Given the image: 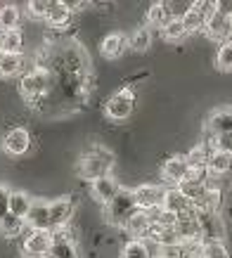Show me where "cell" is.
Segmentation results:
<instances>
[{
  "instance_id": "obj_1",
  "label": "cell",
  "mask_w": 232,
  "mask_h": 258,
  "mask_svg": "<svg viewBox=\"0 0 232 258\" xmlns=\"http://www.w3.org/2000/svg\"><path fill=\"white\" fill-rule=\"evenodd\" d=\"M116 159L114 154L104 147H93L90 152H85L81 161H78V175L83 180H97L102 175H111V168H114Z\"/></svg>"
},
{
  "instance_id": "obj_2",
  "label": "cell",
  "mask_w": 232,
  "mask_h": 258,
  "mask_svg": "<svg viewBox=\"0 0 232 258\" xmlns=\"http://www.w3.org/2000/svg\"><path fill=\"white\" fill-rule=\"evenodd\" d=\"M135 197H133V187H121L114 195V199L104 206V220L114 227H124V223L131 218V213L135 211Z\"/></svg>"
},
{
  "instance_id": "obj_3",
  "label": "cell",
  "mask_w": 232,
  "mask_h": 258,
  "mask_svg": "<svg viewBox=\"0 0 232 258\" xmlns=\"http://www.w3.org/2000/svg\"><path fill=\"white\" fill-rule=\"evenodd\" d=\"M52 86V76H50V71L43 69V67H36L31 69L29 74H24L22 81H19V93L26 102H36L38 97L47 95Z\"/></svg>"
},
{
  "instance_id": "obj_4",
  "label": "cell",
  "mask_w": 232,
  "mask_h": 258,
  "mask_svg": "<svg viewBox=\"0 0 232 258\" xmlns=\"http://www.w3.org/2000/svg\"><path fill=\"white\" fill-rule=\"evenodd\" d=\"M133 109H135V93L131 88H119L114 95H109V100L104 102V116L109 121L121 123L126 118H131Z\"/></svg>"
},
{
  "instance_id": "obj_5",
  "label": "cell",
  "mask_w": 232,
  "mask_h": 258,
  "mask_svg": "<svg viewBox=\"0 0 232 258\" xmlns=\"http://www.w3.org/2000/svg\"><path fill=\"white\" fill-rule=\"evenodd\" d=\"M50 249H52V232L50 230H29V235L24 237V258H47Z\"/></svg>"
},
{
  "instance_id": "obj_6",
  "label": "cell",
  "mask_w": 232,
  "mask_h": 258,
  "mask_svg": "<svg viewBox=\"0 0 232 258\" xmlns=\"http://www.w3.org/2000/svg\"><path fill=\"white\" fill-rule=\"evenodd\" d=\"M199 218L201 225V242H225V218L220 211H209V213H194Z\"/></svg>"
},
{
  "instance_id": "obj_7",
  "label": "cell",
  "mask_w": 232,
  "mask_h": 258,
  "mask_svg": "<svg viewBox=\"0 0 232 258\" xmlns=\"http://www.w3.org/2000/svg\"><path fill=\"white\" fill-rule=\"evenodd\" d=\"M163 189L161 185H154V182H142L138 187H133V197H135V206L140 211H152V209H159L163 199Z\"/></svg>"
},
{
  "instance_id": "obj_8",
  "label": "cell",
  "mask_w": 232,
  "mask_h": 258,
  "mask_svg": "<svg viewBox=\"0 0 232 258\" xmlns=\"http://www.w3.org/2000/svg\"><path fill=\"white\" fill-rule=\"evenodd\" d=\"M47 216H50V232L64 230L74 216V202L69 197H57L52 202H47Z\"/></svg>"
},
{
  "instance_id": "obj_9",
  "label": "cell",
  "mask_w": 232,
  "mask_h": 258,
  "mask_svg": "<svg viewBox=\"0 0 232 258\" xmlns=\"http://www.w3.org/2000/svg\"><path fill=\"white\" fill-rule=\"evenodd\" d=\"M173 230L176 235L180 237V244H201V225H199V218L192 213H185V216H178L176 223H173Z\"/></svg>"
},
{
  "instance_id": "obj_10",
  "label": "cell",
  "mask_w": 232,
  "mask_h": 258,
  "mask_svg": "<svg viewBox=\"0 0 232 258\" xmlns=\"http://www.w3.org/2000/svg\"><path fill=\"white\" fill-rule=\"evenodd\" d=\"M29 149H31V133L22 125L8 131V135L3 138V152L10 157H24Z\"/></svg>"
},
{
  "instance_id": "obj_11",
  "label": "cell",
  "mask_w": 232,
  "mask_h": 258,
  "mask_svg": "<svg viewBox=\"0 0 232 258\" xmlns=\"http://www.w3.org/2000/svg\"><path fill=\"white\" fill-rule=\"evenodd\" d=\"M190 171V164H187L185 154H173L161 164V178L166 182H170V187H176L178 182H183Z\"/></svg>"
},
{
  "instance_id": "obj_12",
  "label": "cell",
  "mask_w": 232,
  "mask_h": 258,
  "mask_svg": "<svg viewBox=\"0 0 232 258\" xmlns=\"http://www.w3.org/2000/svg\"><path fill=\"white\" fill-rule=\"evenodd\" d=\"M161 209L170 216H185V213H192V202L187 199L185 195H180L178 187H166L163 189V199H161Z\"/></svg>"
},
{
  "instance_id": "obj_13",
  "label": "cell",
  "mask_w": 232,
  "mask_h": 258,
  "mask_svg": "<svg viewBox=\"0 0 232 258\" xmlns=\"http://www.w3.org/2000/svg\"><path fill=\"white\" fill-rule=\"evenodd\" d=\"M119 189H121V185H119V180H116L114 175H102V178L90 182V195H93V199L97 204H102V206H107Z\"/></svg>"
},
{
  "instance_id": "obj_14",
  "label": "cell",
  "mask_w": 232,
  "mask_h": 258,
  "mask_svg": "<svg viewBox=\"0 0 232 258\" xmlns=\"http://www.w3.org/2000/svg\"><path fill=\"white\" fill-rule=\"evenodd\" d=\"M201 33H206V38L218 40V43H225V40L232 38V29H230V24H227V17H225L223 10H218L216 15L206 19Z\"/></svg>"
},
{
  "instance_id": "obj_15",
  "label": "cell",
  "mask_w": 232,
  "mask_h": 258,
  "mask_svg": "<svg viewBox=\"0 0 232 258\" xmlns=\"http://www.w3.org/2000/svg\"><path fill=\"white\" fill-rule=\"evenodd\" d=\"M121 230L128 235V239H145V237L149 235V230H152V220H149L147 211L135 209V211L131 213V218L124 223Z\"/></svg>"
},
{
  "instance_id": "obj_16",
  "label": "cell",
  "mask_w": 232,
  "mask_h": 258,
  "mask_svg": "<svg viewBox=\"0 0 232 258\" xmlns=\"http://www.w3.org/2000/svg\"><path fill=\"white\" fill-rule=\"evenodd\" d=\"M206 133L213 135H227L232 133V107H220L213 109L206 118Z\"/></svg>"
},
{
  "instance_id": "obj_17",
  "label": "cell",
  "mask_w": 232,
  "mask_h": 258,
  "mask_svg": "<svg viewBox=\"0 0 232 258\" xmlns=\"http://www.w3.org/2000/svg\"><path fill=\"white\" fill-rule=\"evenodd\" d=\"M47 258H78V246L64 230H54L52 232V249Z\"/></svg>"
},
{
  "instance_id": "obj_18",
  "label": "cell",
  "mask_w": 232,
  "mask_h": 258,
  "mask_svg": "<svg viewBox=\"0 0 232 258\" xmlns=\"http://www.w3.org/2000/svg\"><path fill=\"white\" fill-rule=\"evenodd\" d=\"M29 230H50V216H47V202L45 199H33L31 209L24 218Z\"/></svg>"
},
{
  "instance_id": "obj_19",
  "label": "cell",
  "mask_w": 232,
  "mask_h": 258,
  "mask_svg": "<svg viewBox=\"0 0 232 258\" xmlns=\"http://www.w3.org/2000/svg\"><path fill=\"white\" fill-rule=\"evenodd\" d=\"M126 50H128V43H126V36L124 33H107L100 43V55L104 59H119V57L124 55Z\"/></svg>"
},
{
  "instance_id": "obj_20",
  "label": "cell",
  "mask_w": 232,
  "mask_h": 258,
  "mask_svg": "<svg viewBox=\"0 0 232 258\" xmlns=\"http://www.w3.org/2000/svg\"><path fill=\"white\" fill-rule=\"evenodd\" d=\"M230 171H232V157L230 154H223V152H213V149H211V157L206 159V173L213 175V178L223 180Z\"/></svg>"
},
{
  "instance_id": "obj_21",
  "label": "cell",
  "mask_w": 232,
  "mask_h": 258,
  "mask_svg": "<svg viewBox=\"0 0 232 258\" xmlns=\"http://www.w3.org/2000/svg\"><path fill=\"white\" fill-rule=\"evenodd\" d=\"M43 22H45L50 29H67L71 22V12L62 0H60V3H50V10H47V15Z\"/></svg>"
},
{
  "instance_id": "obj_22",
  "label": "cell",
  "mask_w": 232,
  "mask_h": 258,
  "mask_svg": "<svg viewBox=\"0 0 232 258\" xmlns=\"http://www.w3.org/2000/svg\"><path fill=\"white\" fill-rule=\"evenodd\" d=\"M152 40H154V36H152V29H147V26H138L131 36H126V43L133 52H147L152 47Z\"/></svg>"
},
{
  "instance_id": "obj_23",
  "label": "cell",
  "mask_w": 232,
  "mask_h": 258,
  "mask_svg": "<svg viewBox=\"0 0 232 258\" xmlns=\"http://www.w3.org/2000/svg\"><path fill=\"white\" fill-rule=\"evenodd\" d=\"M31 195H26L24 189H12L10 192V213L12 216H17V218H26V213H29V209H31Z\"/></svg>"
},
{
  "instance_id": "obj_24",
  "label": "cell",
  "mask_w": 232,
  "mask_h": 258,
  "mask_svg": "<svg viewBox=\"0 0 232 258\" xmlns=\"http://www.w3.org/2000/svg\"><path fill=\"white\" fill-rule=\"evenodd\" d=\"M19 22H22V12L17 5H12V3L0 5V33L19 29Z\"/></svg>"
},
{
  "instance_id": "obj_25",
  "label": "cell",
  "mask_w": 232,
  "mask_h": 258,
  "mask_svg": "<svg viewBox=\"0 0 232 258\" xmlns=\"http://www.w3.org/2000/svg\"><path fill=\"white\" fill-rule=\"evenodd\" d=\"M0 47H3V52H8V55H22L24 52V33H22V29L0 33Z\"/></svg>"
},
{
  "instance_id": "obj_26",
  "label": "cell",
  "mask_w": 232,
  "mask_h": 258,
  "mask_svg": "<svg viewBox=\"0 0 232 258\" xmlns=\"http://www.w3.org/2000/svg\"><path fill=\"white\" fill-rule=\"evenodd\" d=\"M145 19H147V29H163V26L170 22V15H168V10H166V3H152V5L147 8Z\"/></svg>"
},
{
  "instance_id": "obj_27",
  "label": "cell",
  "mask_w": 232,
  "mask_h": 258,
  "mask_svg": "<svg viewBox=\"0 0 232 258\" xmlns=\"http://www.w3.org/2000/svg\"><path fill=\"white\" fill-rule=\"evenodd\" d=\"M149 239L161 249V246H176V244H180V237L176 235V230H173V225L170 227H159V225H152V230H149Z\"/></svg>"
},
{
  "instance_id": "obj_28",
  "label": "cell",
  "mask_w": 232,
  "mask_h": 258,
  "mask_svg": "<svg viewBox=\"0 0 232 258\" xmlns=\"http://www.w3.org/2000/svg\"><path fill=\"white\" fill-rule=\"evenodd\" d=\"M180 24L185 26L187 36H190V33H201V31H204V24H206V19L201 17L199 10L194 8V3H190V8L185 10V15L180 17Z\"/></svg>"
},
{
  "instance_id": "obj_29",
  "label": "cell",
  "mask_w": 232,
  "mask_h": 258,
  "mask_svg": "<svg viewBox=\"0 0 232 258\" xmlns=\"http://www.w3.org/2000/svg\"><path fill=\"white\" fill-rule=\"evenodd\" d=\"M24 67V55H0V79H15Z\"/></svg>"
},
{
  "instance_id": "obj_30",
  "label": "cell",
  "mask_w": 232,
  "mask_h": 258,
  "mask_svg": "<svg viewBox=\"0 0 232 258\" xmlns=\"http://www.w3.org/2000/svg\"><path fill=\"white\" fill-rule=\"evenodd\" d=\"M201 258H232V251L227 249L225 242H218V239H211V242H201L199 244Z\"/></svg>"
},
{
  "instance_id": "obj_31",
  "label": "cell",
  "mask_w": 232,
  "mask_h": 258,
  "mask_svg": "<svg viewBox=\"0 0 232 258\" xmlns=\"http://www.w3.org/2000/svg\"><path fill=\"white\" fill-rule=\"evenodd\" d=\"M26 230V223H24L22 218H17V216H12V213H8L5 218L0 220V235L3 237H10V239H15V237H19Z\"/></svg>"
},
{
  "instance_id": "obj_32",
  "label": "cell",
  "mask_w": 232,
  "mask_h": 258,
  "mask_svg": "<svg viewBox=\"0 0 232 258\" xmlns=\"http://www.w3.org/2000/svg\"><path fill=\"white\" fill-rule=\"evenodd\" d=\"M209 157H211V145H209V140L199 142V145H194V147L185 154V159H187V164H190V166H204V168H206V159H209Z\"/></svg>"
},
{
  "instance_id": "obj_33",
  "label": "cell",
  "mask_w": 232,
  "mask_h": 258,
  "mask_svg": "<svg viewBox=\"0 0 232 258\" xmlns=\"http://www.w3.org/2000/svg\"><path fill=\"white\" fill-rule=\"evenodd\" d=\"M161 36L166 43H183L187 38V31H185V26L180 24V19H170L161 29Z\"/></svg>"
},
{
  "instance_id": "obj_34",
  "label": "cell",
  "mask_w": 232,
  "mask_h": 258,
  "mask_svg": "<svg viewBox=\"0 0 232 258\" xmlns=\"http://www.w3.org/2000/svg\"><path fill=\"white\" fill-rule=\"evenodd\" d=\"M216 69L223 74H232V38L220 43L216 52Z\"/></svg>"
},
{
  "instance_id": "obj_35",
  "label": "cell",
  "mask_w": 232,
  "mask_h": 258,
  "mask_svg": "<svg viewBox=\"0 0 232 258\" xmlns=\"http://www.w3.org/2000/svg\"><path fill=\"white\" fill-rule=\"evenodd\" d=\"M121 258H152L145 239H128L121 249Z\"/></svg>"
},
{
  "instance_id": "obj_36",
  "label": "cell",
  "mask_w": 232,
  "mask_h": 258,
  "mask_svg": "<svg viewBox=\"0 0 232 258\" xmlns=\"http://www.w3.org/2000/svg\"><path fill=\"white\" fill-rule=\"evenodd\" d=\"M47 10H50V3L47 0H31V3H26V15L40 22V19H45Z\"/></svg>"
},
{
  "instance_id": "obj_37",
  "label": "cell",
  "mask_w": 232,
  "mask_h": 258,
  "mask_svg": "<svg viewBox=\"0 0 232 258\" xmlns=\"http://www.w3.org/2000/svg\"><path fill=\"white\" fill-rule=\"evenodd\" d=\"M209 145L213 152H223V154H230L232 157V133L213 135V138H209Z\"/></svg>"
},
{
  "instance_id": "obj_38",
  "label": "cell",
  "mask_w": 232,
  "mask_h": 258,
  "mask_svg": "<svg viewBox=\"0 0 232 258\" xmlns=\"http://www.w3.org/2000/svg\"><path fill=\"white\" fill-rule=\"evenodd\" d=\"M187 244H176V246H161L159 249V256L156 258H185L187 253Z\"/></svg>"
},
{
  "instance_id": "obj_39",
  "label": "cell",
  "mask_w": 232,
  "mask_h": 258,
  "mask_svg": "<svg viewBox=\"0 0 232 258\" xmlns=\"http://www.w3.org/2000/svg\"><path fill=\"white\" fill-rule=\"evenodd\" d=\"M10 192H12V189H10L8 185H0V220L10 213Z\"/></svg>"
},
{
  "instance_id": "obj_40",
  "label": "cell",
  "mask_w": 232,
  "mask_h": 258,
  "mask_svg": "<svg viewBox=\"0 0 232 258\" xmlns=\"http://www.w3.org/2000/svg\"><path fill=\"white\" fill-rule=\"evenodd\" d=\"M185 258H201V251H199V244H192L190 249H187Z\"/></svg>"
},
{
  "instance_id": "obj_41",
  "label": "cell",
  "mask_w": 232,
  "mask_h": 258,
  "mask_svg": "<svg viewBox=\"0 0 232 258\" xmlns=\"http://www.w3.org/2000/svg\"><path fill=\"white\" fill-rule=\"evenodd\" d=\"M225 17H227V24H230V29H232V8L225 12Z\"/></svg>"
},
{
  "instance_id": "obj_42",
  "label": "cell",
  "mask_w": 232,
  "mask_h": 258,
  "mask_svg": "<svg viewBox=\"0 0 232 258\" xmlns=\"http://www.w3.org/2000/svg\"><path fill=\"white\" fill-rule=\"evenodd\" d=\"M0 55H3V47H0Z\"/></svg>"
}]
</instances>
